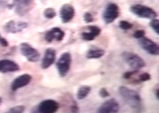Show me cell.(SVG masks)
Here are the masks:
<instances>
[{
  "instance_id": "obj_26",
  "label": "cell",
  "mask_w": 159,
  "mask_h": 113,
  "mask_svg": "<svg viewBox=\"0 0 159 113\" xmlns=\"http://www.w3.org/2000/svg\"><path fill=\"white\" fill-rule=\"evenodd\" d=\"M139 72L138 70H134L131 71H127L123 75V78L126 80H129L133 76L137 74V73Z\"/></svg>"
},
{
  "instance_id": "obj_8",
  "label": "cell",
  "mask_w": 159,
  "mask_h": 113,
  "mask_svg": "<svg viewBox=\"0 0 159 113\" xmlns=\"http://www.w3.org/2000/svg\"><path fill=\"white\" fill-rule=\"evenodd\" d=\"M60 107L59 104L53 100L43 101L33 112L38 113H54L57 111Z\"/></svg>"
},
{
  "instance_id": "obj_24",
  "label": "cell",
  "mask_w": 159,
  "mask_h": 113,
  "mask_svg": "<svg viewBox=\"0 0 159 113\" xmlns=\"http://www.w3.org/2000/svg\"><path fill=\"white\" fill-rule=\"evenodd\" d=\"M25 106L23 105H19L11 107L10 109L7 113H22L25 110Z\"/></svg>"
},
{
  "instance_id": "obj_16",
  "label": "cell",
  "mask_w": 159,
  "mask_h": 113,
  "mask_svg": "<svg viewBox=\"0 0 159 113\" xmlns=\"http://www.w3.org/2000/svg\"><path fill=\"white\" fill-rule=\"evenodd\" d=\"M20 69L19 66L14 61L9 60H0V72H16Z\"/></svg>"
},
{
  "instance_id": "obj_29",
  "label": "cell",
  "mask_w": 159,
  "mask_h": 113,
  "mask_svg": "<svg viewBox=\"0 0 159 113\" xmlns=\"http://www.w3.org/2000/svg\"><path fill=\"white\" fill-rule=\"evenodd\" d=\"M99 96L102 98L108 97L110 96V94L108 91L105 88H102L100 89L99 92Z\"/></svg>"
},
{
  "instance_id": "obj_23",
  "label": "cell",
  "mask_w": 159,
  "mask_h": 113,
  "mask_svg": "<svg viewBox=\"0 0 159 113\" xmlns=\"http://www.w3.org/2000/svg\"><path fill=\"white\" fill-rule=\"evenodd\" d=\"M80 36L83 40L88 41H93L95 40L96 38L95 36L92 34L91 32H82L80 35Z\"/></svg>"
},
{
  "instance_id": "obj_7",
  "label": "cell",
  "mask_w": 159,
  "mask_h": 113,
  "mask_svg": "<svg viewBox=\"0 0 159 113\" xmlns=\"http://www.w3.org/2000/svg\"><path fill=\"white\" fill-rule=\"evenodd\" d=\"M20 52L31 62H37L40 57L38 51L27 43H22L20 45Z\"/></svg>"
},
{
  "instance_id": "obj_10",
  "label": "cell",
  "mask_w": 159,
  "mask_h": 113,
  "mask_svg": "<svg viewBox=\"0 0 159 113\" xmlns=\"http://www.w3.org/2000/svg\"><path fill=\"white\" fill-rule=\"evenodd\" d=\"M75 15V11L74 7L70 4L63 5L60 10V16L63 23L70 22Z\"/></svg>"
},
{
  "instance_id": "obj_33",
  "label": "cell",
  "mask_w": 159,
  "mask_h": 113,
  "mask_svg": "<svg viewBox=\"0 0 159 113\" xmlns=\"http://www.w3.org/2000/svg\"><path fill=\"white\" fill-rule=\"evenodd\" d=\"M155 94H156V97L157 98V99L159 100V88L157 89V90L155 92Z\"/></svg>"
},
{
  "instance_id": "obj_28",
  "label": "cell",
  "mask_w": 159,
  "mask_h": 113,
  "mask_svg": "<svg viewBox=\"0 0 159 113\" xmlns=\"http://www.w3.org/2000/svg\"><path fill=\"white\" fill-rule=\"evenodd\" d=\"M151 76L148 73H143L139 75V80L141 82H147L151 80Z\"/></svg>"
},
{
  "instance_id": "obj_5",
  "label": "cell",
  "mask_w": 159,
  "mask_h": 113,
  "mask_svg": "<svg viewBox=\"0 0 159 113\" xmlns=\"http://www.w3.org/2000/svg\"><path fill=\"white\" fill-rule=\"evenodd\" d=\"M33 0H13V3L7 5L9 9L14 7L17 15L23 16L33 8Z\"/></svg>"
},
{
  "instance_id": "obj_35",
  "label": "cell",
  "mask_w": 159,
  "mask_h": 113,
  "mask_svg": "<svg viewBox=\"0 0 159 113\" xmlns=\"http://www.w3.org/2000/svg\"><path fill=\"white\" fill-rule=\"evenodd\" d=\"M0 38H1V35H0Z\"/></svg>"
},
{
  "instance_id": "obj_18",
  "label": "cell",
  "mask_w": 159,
  "mask_h": 113,
  "mask_svg": "<svg viewBox=\"0 0 159 113\" xmlns=\"http://www.w3.org/2000/svg\"><path fill=\"white\" fill-rule=\"evenodd\" d=\"M91 91V87L89 85H83L80 87L76 93V97L78 100H83L89 94Z\"/></svg>"
},
{
  "instance_id": "obj_9",
  "label": "cell",
  "mask_w": 159,
  "mask_h": 113,
  "mask_svg": "<svg viewBox=\"0 0 159 113\" xmlns=\"http://www.w3.org/2000/svg\"><path fill=\"white\" fill-rule=\"evenodd\" d=\"M138 40V44H139L140 47L147 53L156 56L159 55V45L155 42L144 36Z\"/></svg>"
},
{
  "instance_id": "obj_4",
  "label": "cell",
  "mask_w": 159,
  "mask_h": 113,
  "mask_svg": "<svg viewBox=\"0 0 159 113\" xmlns=\"http://www.w3.org/2000/svg\"><path fill=\"white\" fill-rule=\"evenodd\" d=\"M72 62L71 55L69 52L62 54L56 63V68L61 78L66 76L69 71Z\"/></svg>"
},
{
  "instance_id": "obj_21",
  "label": "cell",
  "mask_w": 159,
  "mask_h": 113,
  "mask_svg": "<svg viewBox=\"0 0 159 113\" xmlns=\"http://www.w3.org/2000/svg\"><path fill=\"white\" fill-rule=\"evenodd\" d=\"M119 27L122 30H129L133 27V25L126 20H121L119 22Z\"/></svg>"
},
{
  "instance_id": "obj_17",
  "label": "cell",
  "mask_w": 159,
  "mask_h": 113,
  "mask_svg": "<svg viewBox=\"0 0 159 113\" xmlns=\"http://www.w3.org/2000/svg\"><path fill=\"white\" fill-rule=\"evenodd\" d=\"M105 51L102 49L93 47L90 48L86 54L87 59H99L105 55Z\"/></svg>"
},
{
  "instance_id": "obj_1",
  "label": "cell",
  "mask_w": 159,
  "mask_h": 113,
  "mask_svg": "<svg viewBox=\"0 0 159 113\" xmlns=\"http://www.w3.org/2000/svg\"><path fill=\"white\" fill-rule=\"evenodd\" d=\"M118 92L125 102L133 110L138 113L142 111V100L137 92L124 86H121L118 88Z\"/></svg>"
},
{
  "instance_id": "obj_34",
  "label": "cell",
  "mask_w": 159,
  "mask_h": 113,
  "mask_svg": "<svg viewBox=\"0 0 159 113\" xmlns=\"http://www.w3.org/2000/svg\"><path fill=\"white\" fill-rule=\"evenodd\" d=\"M2 100L1 97H0V105H1V104L2 103Z\"/></svg>"
},
{
  "instance_id": "obj_30",
  "label": "cell",
  "mask_w": 159,
  "mask_h": 113,
  "mask_svg": "<svg viewBox=\"0 0 159 113\" xmlns=\"http://www.w3.org/2000/svg\"><path fill=\"white\" fill-rule=\"evenodd\" d=\"M7 7V0H0V14L2 13Z\"/></svg>"
},
{
  "instance_id": "obj_20",
  "label": "cell",
  "mask_w": 159,
  "mask_h": 113,
  "mask_svg": "<svg viewBox=\"0 0 159 113\" xmlns=\"http://www.w3.org/2000/svg\"><path fill=\"white\" fill-rule=\"evenodd\" d=\"M151 28L152 29L153 31L156 33L157 35H159V19H151L149 23Z\"/></svg>"
},
{
  "instance_id": "obj_6",
  "label": "cell",
  "mask_w": 159,
  "mask_h": 113,
  "mask_svg": "<svg viewBox=\"0 0 159 113\" xmlns=\"http://www.w3.org/2000/svg\"><path fill=\"white\" fill-rule=\"evenodd\" d=\"M120 14V8L115 3H109L104 10L102 17L105 24L109 25L117 19Z\"/></svg>"
},
{
  "instance_id": "obj_12",
  "label": "cell",
  "mask_w": 159,
  "mask_h": 113,
  "mask_svg": "<svg viewBox=\"0 0 159 113\" xmlns=\"http://www.w3.org/2000/svg\"><path fill=\"white\" fill-rule=\"evenodd\" d=\"M120 109V105L116 100L111 98L105 101L102 104L98 109L97 112L99 113H117Z\"/></svg>"
},
{
  "instance_id": "obj_13",
  "label": "cell",
  "mask_w": 159,
  "mask_h": 113,
  "mask_svg": "<svg viewBox=\"0 0 159 113\" xmlns=\"http://www.w3.org/2000/svg\"><path fill=\"white\" fill-rule=\"evenodd\" d=\"M65 32L63 31L61 28L54 27L45 33L44 38L45 41L51 43L54 40L57 41H62L65 38Z\"/></svg>"
},
{
  "instance_id": "obj_32",
  "label": "cell",
  "mask_w": 159,
  "mask_h": 113,
  "mask_svg": "<svg viewBox=\"0 0 159 113\" xmlns=\"http://www.w3.org/2000/svg\"><path fill=\"white\" fill-rule=\"evenodd\" d=\"M0 45L3 47H7L9 46V43L7 40L3 38H0Z\"/></svg>"
},
{
  "instance_id": "obj_15",
  "label": "cell",
  "mask_w": 159,
  "mask_h": 113,
  "mask_svg": "<svg viewBox=\"0 0 159 113\" xmlns=\"http://www.w3.org/2000/svg\"><path fill=\"white\" fill-rule=\"evenodd\" d=\"M56 58V52L53 48H48L45 52L42 60L41 67L43 69H47L54 63Z\"/></svg>"
},
{
  "instance_id": "obj_19",
  "label": "cell",
  "mask_w": 159,
  "mask_h": 113,
  "mask_svg": "<svg viewBox=\"0 0 159 113\" xmlns=\"http://www.w3.org/2000/svg\"><path fill=\"white\" fill-rule=\"evenodd\" d=\"M43 14L45 18L48 19H53L57 16L56 10L52 7H49L45 10Z\"/></svg>"
},
{
  "instance_id": "obj_11",
  "label": "cell",
  "mask_w": 159,
  "mask_h": 113,
  "mask_svg": "<svg viewBox=\"0 0 159 113\" xmlns=\"http://www.w3.org/2000/svg\"><path fill=\"white\" fill-rule=\"evenodd\" d=\"M29 26V24L25 22H15L10 20L3 26L4 31L10 34H16L22 31Z\"/></svg>"
},
{
  "instance_id": "obj_14",
  "label": "cell",
  "mask_w": 159,
  "mask_h": 113,
  "mask_svg": "<svg viewBox=\"0 0 159 113\" xmlns=\"http://www.w3.org/2000/svg\"><path fill=\"white\" fill-rule=\"evenodd\" d=\"M32 76L30 74H25L19 76L15 79L11 84V89L13 91H16L20 88L29 85L31 82Z\"/></svg>"
},
{
  "instance_id": "obj_3",
  "label": "cell",
  "mask_w": 159,
  "mask_h": 113,
  "mask_svg": "<svg viewBox=\"0 0 159 113\" xmlns=\"http://www.w3.org/2000/svg\"><path fill=\"white\" fill-rule=\"evenodd\" d=\"M131 12L141 18L152 19L157 16L156 11L150 7L140 4L132 5L130 8Z\"/></svg>"
},
{
  "instance_id": "obj_2",
  "label": "cell",
  "mask_w": 159,
  "mask_h": 113,
  "mask_svg": "<svg viewBox=\"0 0 159 113\" xmlns=\"http://www.w3.org/2000/svg\"><path fill=\"white\" fill-rule=\"evenodd\" d=\"M121 56L125 62L133 69L139 70L146 66L144 61L137 54L131 52H124Z\"/></svg>"
},
{
  "instance_id": "obj_22",
  "label": "cell",
  "mask_w": 159,
  "mask_h": 113,
  "mask_svg": "<svg viewBox=\"0 0 159 113\" xmlns=\"http://www.w3.org/2000/svg\"><path fill=\"white\" fill-rule=\"evenodd\" d=\"M88 29L92 34L94 35L95 37H97L100 35L102 32V29L96 25H89L88 27Z\"/></svg>"
},
{
  "instance_id": "obj_27",
  "label": "cell",
  "mask_w": 159,
  "mask_h": 113,
  "mask_svg": "<svg viewBox=\"0 0 159 113\" xmlns=\"http://www.w3.org/2000/svg\"><path fill=\"white\" fill-rule=\"evenodd\" d=\"M145 34H146L145 31L143 29L137 30L134 32V34H133V37L137 39H139L140 38L144 37Z\"/></svg>"
},
{
  "instance_id": "obj_25",
  "label": "cell",
  "mask_w": 159,
  "mask_h": 113,
  "mask_svg": "<svg viewBox=\"0 0 159 113\" xmlns=\"http://www.w3.org/2000/svg\"><path fill=\"white\" fill-rule=\"evenodd\" d=\"M83 20L86 23H90L93 22V17L92 14L89 12H86L83 15Z\"/></svg>"
},
{
  "instance_id": "obj_31",
  "label": "cell",
  "mask_w": 159,
  "mask_h": 113,
  "mask_svg": "<svg viewBox=\"0 0 159 113\" xmlns=\"http://www.w3.org/2000/svg\"><path fill=\"white\" fill-rule=\"evenodd\" d=\"M79 110H80L79 107H78V105L74 103V104L71 105V106H70V111H71V112L74 113H78Z\"/></svg>"
}]
</instances>
